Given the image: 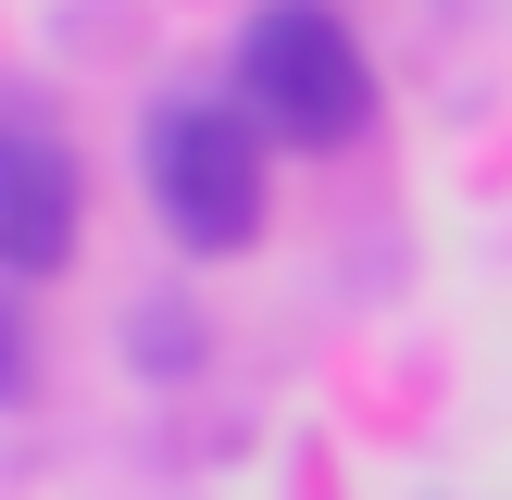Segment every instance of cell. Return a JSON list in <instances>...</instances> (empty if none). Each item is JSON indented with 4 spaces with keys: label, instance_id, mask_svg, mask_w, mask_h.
Masks as SVG:
<instances>
[{
    "label": "cell",
    "instance_id": "obj_1",
    "mask_svg": "<svg viewBox=\"0 0 512 500\" xmlns=\"http://www.w3.org/2000/svg\"><path fill=\"white\" fill-rule=\"evenodd\" d=\"M138 175H150V213H163L175 250H200V263H225V250L263 238L275 213V125L250 113V100H150L138 125Z\"/></svg>",
    "mask_w": 512,
    "mask_h": 500
},
{
    "label": "cell",
    "instance_id": "obj_2",
    "mask_svg": "<svg viewBox=\"0 0 512 500\" xmlns=\"http://www.w3.org/2000/svg\"><path fill=\"white\" fill-rule=\"evenodd\" d=\"M238 100L275 125L288 150H350L375 125V63L325 0H263L238 38Z\"/></svg>",
    "mask_w": 512,
    "mask_h": 500
},
{
    "label": "cell",
    "instance_id": "obj_3",
    "mask_svg": "<svg viewBox=\"0 0 512 500\" xmlns=\"http://www.w3.org/2000/svg\"><path fill=\"white\" fill-rule=\"evenodd\" d=\"M0 188H13V275L38 288V275H63L75 250V150L50 138V125H13V163H0Z\"/></svg>",
    "mask_w": 512,
    "mask_h": 500
}]
</instances>
